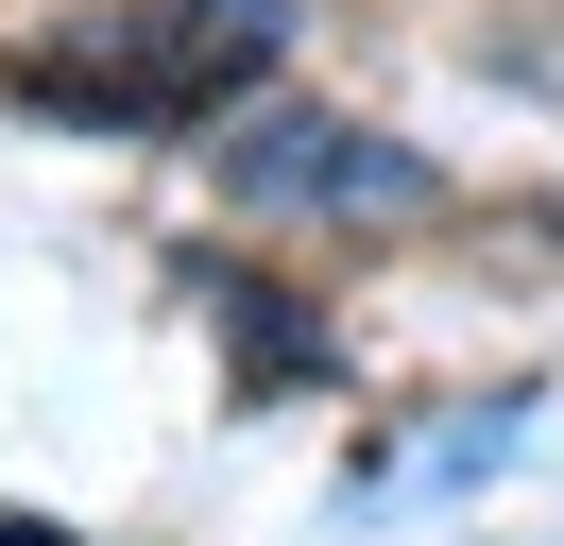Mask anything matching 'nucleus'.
Wrapping results in <instances>:
<instances>
[{"mask_svg":"<svg viewBox=\"0 0 564 546\" xmlns=\"http://www.w3.org/2000/svg\"><path fill=\"white\" fill-rule=\"evenodd\" d=\"M206 154H223V188H240V205H308V222H411V205H445V171H427L411 136L308 120V102H240Z\"/></svg>","mask_w":564,"mask_h":546,"instance_id":"nucleus-2","label":"nucleus"},{"mask_svg":"<svg viewBox=\"0 0 564 546\" xmlns=\"http://www.w3.org/2000/svg\"><path fill=\"white\" fill-rule=\"evenodd\" d=\"M206 307L240 325V359H257V375H308V359H325V325H308V307H274L257 273H223V256H206Z\"/></svg>","mask_w":564,"mask_h":546,"instance_id":"nucleus-3","label":"nucleus"},{"mask_svg":"<svg viewBox=\"0 0 564 546\" xmlns=\"http://www.w3.org/2000/svg\"><path fill=\"white\" fill-rule=\"evenodd\" d=\"M274 52H291V0H120L86 34H35L18 102L86 120V136H223Z\"/></svg>","mask_w":564,"mask_h":546,"instance_id":"nucleus-1","label":"nucleus"},{"mask_svg":"<svg viewBox=\"0 0 564 546\" xmlns=\"http://www.w3.org/2000/svg\"><path fill=\"white\" fill-rule=\"evenodd\" d=\"M0 546H69V529H18V512H0Z\"/></svg>","mask_w":564,"mask_h":546,"instance_id":"nucleus-4","label":"nucleus"}]
</instances>
